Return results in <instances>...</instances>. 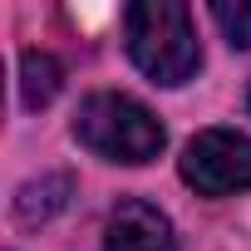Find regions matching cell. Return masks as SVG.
Listing matches in <instances>:
<instances>
[{"label": "cell", "mask_w": 251, "mask_h": 251, "mask_svg": "<svg viewBox=\"0 0 251 251\" xmlns=\"http://www.w3.org/2000/svg\"><path fill=\"white\" fill-rule=\"evenodd\" d=\"M123 30H128V54L133 64L153 79V84H182L192 79V69L202 64L197 54V30L192 15L177 0H138L123 15Z\"/></svg>", "instance_id": "cell-1"}, {"label": "cell", "mask_w": 251, "mask_h": 251, "mask_svg": "<svg viewBox=\"0 0 251 251\" xmlns=\"http://www.w3.org/2000/svg\"><path fill=\"white\" fill-rule=\"evenodd\" d=\"M74 138L103 163H148L163 153V123L128 94H89L74 118Z\"/></svg>", "instance_id": "cell-2"}, {"label": "cell", "mask_w": 251, "mask_h": 251, "mask_svg": "<svg viewBox=\"0 0 251 251\" xmlns=\"http://www.w3.org/2000/svg\"><path fill=\"white\" fill-rule=\"evenodd\" d=\"M182 182L202 197H231L251 187V138L236 128H207L182 148Z\"/></svg>", "instance_id": "cell-3"}, {"label": "cell", "mask_w": 251, "mask_h": 251, "mask_svg": "<svg viewBox=\"0 0 251 251\" xmlns=\"http://www.w3.org/2000/svg\"><path fill=\"white\" fill-rule=\"evenodd\" d=\"M103 246L108 251H177V236H173V222L153 202H118L103 226Z\"/></svg>", "instance_id": "cell-4"}, {"label": "cell", "mask_w": 251, "mask_h": 251, "mask_svg": "<svg viewBox=\"0 0 251 251\" xmlns=\"http://www.w3.org/2000/svg\"><path fill=\"white\" fill-rule=\"evenodd\" d=\"M64 84V69L54 54H40V50H25L20 54V99L25 108H45Z\"/></svg>", "instance_id": "cell-5"}, {"label": "cell", "mask_w": 251, "mask_h": 251, "mask_svg": "<svg viewBox=\"0 0 251 251\" xmlns=\"http://www.w3.org/2000/svg\"><path fill=\"white\" fill-rule=\"evenodd\" d=\"M64 197H69V177L30 182V187H20V197H15V217H20V222H45L50 212L64 207Z\"/></svg>", "instance_id": "cell-6"}, {"label": "cell", "mask_w": 251, "mask_h": 251, "mask_svg": "<svg viewBox=\"0 0 251 251\" xmlns=\"http://www.w3.org/2000/svg\"><path fill=\"white\" fill-rule=\"evenodd\" d=\"M212 20L226 30V40L231 45H241V50H251V0H217L212 5Z\"/></svg>", "instance_id": "cell-7"}]
</instances>
